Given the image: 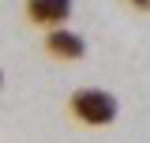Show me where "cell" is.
Listing matches in <instances>:
<instances>
[{"instance_id": "3", "label": "cell", "mask_w": 150, "mask_h": 143, "mask_svg": "<svg viewBox=\"0 0 150 143\" xmlns=\"http://www.w3.org/2000/svg\"><path fill=\"white\" fill-rule=\"evenodd\" d=\"M75 4L71 0H26V19L34 23V26H64L68 19H71Z\"/></svg>"}, {"instance_id": "1", "label": "cell", "mask_w": 150, "mask_h": 143, "mask_svg": "<svg viewBox=\"0 0 150 143\" xmlns=\"http://www.w3.org/2000/svg\"><path fill=\"white\" fill-rule=\"evenodd\" d=\"M68 113L86 128H109L116 121V113H120V102L101 87H83L68 98Z\"/></svg>"}, {"instance_id": "2", "label": "cell", "mask_w": 150, "mask_h": 143, "mask_svg": "<svg viewBox=\"0 0 150 143\" xmlns=\"http://www.w3.org/2000/svg\"><path fill=\"white\" fill-rule=\"evenodd\" d=\"M45 53L53 60H83L86 56V41L68 30V26H49L45 30Z\"/></svg>"}, {"instance_id": "4", "label": "cell", "mask_w": 150, "mask_h": 143, "mask_svg": "<svg viewBox=\"0 0 150 143\" xmlns=\"http://www.w3.org/2000/svg\"><path fill=\"white\" fill-rule=\"evenodd\" d=\"M128 8H135V11H146V15H150V0H128Z\"/></svg>"}, {"instance_id": "5", "label": "cell", "mask_w": 150, "mask_h": 143, "mask_svg": "<svg viewBox=\"0 0 150 143\" xmlns=\"http://www.w3.org/2000/svg\"><path fill=\"white\" fill-rule=\"evenodd\" d=\"M0 90H4V72H0Z\"/></svg>"}]
</instances>
